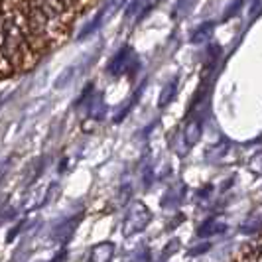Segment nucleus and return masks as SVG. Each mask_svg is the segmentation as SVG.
Wrapping results in <instances>:
<instances>
[{"mask_svg": "<svg viewBox=\"0 0 262 262\" xmlns=\"http://www.w3.org/2000/svg\"><path fill=\"white\" fill-rule=\"evenodd\" d=\"M66 4L63 0H32V10H30V22L32 26L39 30L48 24V20L57 18L63 12Z\"/></svg>", "mask_w": 262, "mask_h": 262, "instance_id": "nucleus-1", "label": "nucleus"}, {"mask_svg": "<svg viewBox=\"0 0 262 262\" xmlns=\"http://www.w3.org/2000/svg\"><path fill=\"white\" fill-rule=\"evenodd\" d=\"M22 43H24L22 30L18 28L14 20H6L2 24V55L12 61L18 55V52L22 50Z\"/></svg>", "mask_w": 262, "mask_h": 262, "instance_id": "nucleus-2", "label": "nucleus"}, {"mask_svg": "<svg viewBox=\"0 0 262 262\" xmlns=\"http://www.w3.org/2000/svg\"><path fill=\"white\" fill-rule=\"evenodd\" d=\"M148 221H150L148 209H146L142 203H136L130 209V213L126 215V221H124V231H126V235H132V233H136V231H142Z\"/></svg>", "mask_w": 262, "mask_h": 262, "instance_id": "nucleus-3", "label": "nucleus"}, {"mask_svg": "<svg viewBox=\"0 0 262 262\" xmlns=\"http://www.w3.org/2000/svg\"><path fill=\"white\" fill-rule=\"evenodd\" d=\"M128 53H130V48H124V50H120V52L115 55V59L111 61V66H108V71L113 73V75H120L122 71H126V66H128Z\"/></svg>", "mask_w": 262, "mask_h": 262, "instance_id": "nucleus-4", "label": "nucleus"}, {"mask_svg": "<svg viewBox=\"0 0 262 262\" xmlns=\"http://www.w3.org/2000/svg\"><path fill=\"white\" fill-rule=\"evenodd\" d=\"M111 256H113V245H111V243H103V245H99V247L93 249L91 260L105 262V260H108Z\"/></svg>", "mask_w": 262, "mask_h": 262, "instance_id": "nucleus-5", "label": "nucleus"}, {"mask_svg": "<svg viewBox=\"0 0 262 262\" xmlns=\"http://www.w3.org/2000/svg\"><path fill=\"white\" fill-rule=\"evenodd\" d=\"M199 134H201V122L199 120H193V122H189L185 126V136L189 138V144L195 142L197 138H199Z\"/></svg>", "mask_w": 262, "mask_h": 262, "instance_id": "nucleus-6", "label": "nucleus"}, {"mask_svg": "<svg viewBox=\"0 0 262 262\" xmlns=\"http://www.w3.org/2000/svg\"><path fill=\"white\" fill-rule=\"evenodd\" d=\"M211 34H213V24H203V26H199V30H197L195 34H193V38H191V41L193 43H199V41H205V39L209 38Z\"/></svg>", "mask_w": 262, "mask_h": 262, "instance_id": "nucleus-7", "label": "nucleus"}, {"mask_svg": "<svg viewBox=\"0 0 262 262\" xmlns=\"http://www.w3.org/2000/svg\"><path fill=\"white\" fill-rule=\"evenodd\" d=\"M176 87H178V81H176V79L164 87V93H162V97H160V106H164L168 101L173 99V95H176Z\"/></svg>", "mask_w": 262, "mask_h": 262, "instance_id": "nucleus-8", "label": "nucleus"}]
</instances>
